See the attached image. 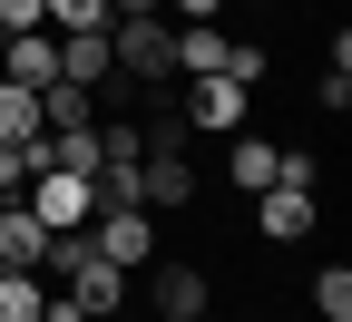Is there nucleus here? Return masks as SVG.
Here are the masks:
<instances>
[{
    "label": "nucleus",
    "mask_w": 352,
    "mask_h": 322,
    "mask_svg": "<svg viewBox=\"0 0 352 322\" xmlns=\"http://www.w3.org/2000/svg\"><path fill=\"white\" fill-rule=\"evenodd\" d=\"M78 127H98V88L50 78V88H39V137H78Z\"/></svg>",
    "instance_id": "obj_9"
},
{
    "label": "nucleus",
    "mask_w": 352,
    "mask_h": 322,
    "mask_svg": "<svg viewBox=\"0 0 352 322\" xmlns=\"http://www.w3.org/2000/svg\"><path fill=\"white\" fill-rule=\"evenodd\" d=\"M215 10H226V0H176V20H215Z\"/></svg>",
    "instance_id": "obj_18"
},
{
    "label": "nucleus",
    "mask_w": 352,
    "mask_h": 322,
    "mask_svg": "<svg viewBox=\"0 0 352 322\" xmlns=\"http://www.w3.org/2000/svg\"><path fill=\"white\" fill-rule=\"evenodd\" d=\"M226 69V30L215 20H176V78H215Z\"/></svg>",
    "instance_id": "obj_12"
},
{
    "label": "nucleus",
    "mask_w": 352,
    "mask_h": 322,
    "mask_svg": "<svg viewBox=\"0 0 352 322\" xmlns=\"http://www.w3.org/2000/svg\"><path fill=\"white\" fill-rule=\"evenodd\" d=\"M88 322H118V312H88Z\"/></svg>",
    "instance_id": "obj_20"
},
{
    "label": "nucleus",
    "mask_w": 352,
    "mask_h": 322,
    "mask_svg": "<svg viewBox=\"0 0 352 322\" xmlns=\"http://www.w3.org/2000/svg\"><path fill=\"white\" fill-rule=\"evenodd\" d=\"M39 254H50V225L10 196V205H0V273H39Z\"/></svg>",
    "instance_id": "obj_11"
},
{
    "label": "nucleus",
    "mask_w": 352,
    "mask_h": 322,
    "mask_svg": "<svg viewBox=\"0 0 352 322\" xmlns=\"http://www.w3.org/2000/svg\"><path fill=\"white\" fill-rule=\"evenodd\" d=\"M147 273V303H157V322H186V312H215V284H206V264H186V254H166V264H138Z\"/></svg>",
    "instance_id": "obj_5"
},
{
    "label": "nucleus",
    "mask_w": 352,
    "mask_h": 322,
    "mask_svg": "<svg viewBox=\"0 0 352 322\" xmlns=\"http://www.w3.org/2000/svg\"><path fill=\"white\" fill-rule=\"evenodd\" d=\"M0 205H10V196H0Z\"/></svg>",
    "instance_id": "obj_23"
},
{
    "label": "nucleus",
    "mask_w": 352,
    "mask_h": 322,
    "mask_svg": "<svg viewBox=\"0 0 352 322\" xmlns=\"http://www.w3.org/2000/svg\"><path fill=\"white\" fill-rule=\"evenodd\" d=\"M254 10H264V0H254Z\"/></svg>",
    "instance_id": "obj_22"
},
{
    "label": "nucleus",
    "mask_w": 352,
    "mask_h": 322,
    "mask_svg": "<svg viewBox=\"0 0 352 322\" xmlns=\"http://www.w3.org/2000/svg\"><path fill=\"white\" fill-rule=\"evenodd\" d=\"M88 244L138 273V264H157V215L147 205H98V215H88Z\"/></svg>",
    "instance_id": "obj_4"
},
{
    "label": "nucleus",
    "mask_w": 352,
    "mask_h": 322,
    "mask_svg": "<svg viewBox=\"0 0 352 322\" xmlns=\"http://www.w3.org/2000/svg\"><path fill=\"white\" fill-rule=\"evenodd\" d=\"M39 303H50L39 273H0V322H39Z\"/></svg>",
    "instance_id": "obj_14"
},
{
    "label": "nucleus",
    "mask_w": 352,
    "mask_h": 322,
    "mask_svg": "<svg viewBox=\"0 0 352 322\" xmlns=\"http://www.w3.org/2000/svg\"><path fill=\"white\" fill-rule=\"evenodd\" d=\"M138 157H147V127L138 117H108L98 127V166H138Z\"/></svg>",
    "instance_id": "obj_15"
},
{
    "label": "nucleus",
    "mask_w": 352,
    "mask_h": 322,
    "mask_svg": "<svg viewBox=\"0 0 352 322\" xmlns=\"http://www.w3.org/2000/svg\"><path fill=\"white\" fill-rule=\"evenodd\" d=\"M118 10H108V0H50V30H108Z\"/></svg>",
    "instance_id": "obj_17"
},
{
    "label": "nucleus",
    "mask_w": 352,
    "mask_h": 322,
    "mask_svg": "<svg viewBox=\"0 0 352 322\" xmlns=\"http://www.w3.org/2000/svg\"><path fill=\"white\" fill-rule=\"evenodd\" d=\"M108 59H118V78H127V88H157V78H176V30H166L157 10L108 20Z\"/></svg>",
    "instance_id": "obj_1"
},
{
    "label": "nucleus",
    "mask_w": 352,
    "mask_h": 322,
    "mask_svg": "<svg viewBox=\"0 0 352 322\" xmlns=\"http://www.w3.org/2000/svg\"><path fill=\"white\" fill-rule=\"evenodd\" d=\"M186 322H215V312H186Z\"/></svg>",
    "instance_id": "obj_21"
},
{
    "label": "nucleus",
    "mask_w": 352,
    "mask_h": 322,
    "mask_svg": "<svg viewBox=\"0 0 352 322\" xmlns=\"http://www.w3.org/2000/svg\"><path fill=\"white\" fill-rule=\"evenodd\" d=\"M245 108H254V88H235V78H186L176 88V117H186L196 137H235Z\"/></svg>",
    "instance_id": "obj_3"
},
{
    "label": "nucleus",
    "mask_w": 352,
    "mask_h": 322,
    "mask_svg": "<svg viewBox=\"0 0 352 322\" xmlns=\"http://www.w3.org/2000/svg\"><path fill=\"white\" fill-rule=\"evenodd\" d=\"M108 10H118V20H138V10H166V0H108Z\"/></svg>",
    "instance_id": "obj_19"
},
{
    "label": "nucleus",
    "mask_w": 352,
    "mask_h": 322,
    "mask_svg": "<svg viewBox=\"0 0 352 322\" xmlns=\"http://www.w3.org/2000/svg\"><path fill=\"white\" fill-rule=\"evenodd\" d=\"M245 205H254V235H264V244H303V235L323 225V196H303V186H264V196H245Z\"/></svg>",
    "instance_id": "obj_6"
},
{
    "label": "nucleus",
    "mask_w": 352,
    "mask_h": 322,
    "mask_svg": "<svg viewBox=\"0 0 352 322\" xmlns=\"http://www.w3.org/2000/svg\"><path fill=\"white\" fill-rule=\"evenodd\" d=\"M0 78L50 88V78H59V30H20V39H0Z\"/></svg>",
    "instance_id": "obj_8"
},
{
    "label": "nucleus",
    "mask_w": 352,
    "mask_h": 322,
    "mask_svg": "<svg viewBox=\"0 0 352 322\" xmlns=\"http://www.w3.org/2000/svg\"><path fill=\"white\" fill-rule=\"evenodd\" d=\"M20 205L50 225V235H78L88 215H98V196H88V176H69V166H39L30 186H20Z\"/></svg>",
    "instance_id": "obj_2"
},
{
    "label": "nucleus",
    "mask_w": 352,
    "mask_h": 322,
    "mask_svg": "<svg viewBox=\"0 0 352 322\" xmlns=\"http://www.w3.org/2000/svg\"><path fill=\"white\" fill-rule=\"evenodd\" d=\"M59 78H78V88H127L118 59H108V30H59Z\"/></svg>",
    "instance_id": "obj_7"
},
{
    "label": "nucleus",
    "mask_w": 352,
    "mask_h": 322,
    "mask_svg": "<svg viewBox=\"0 0 352 322\" xmlns=\"http://www.w3.org/2000/svg\"><path fill=\"white\" fill-rule=\"evenodd\" d=\"M274 166H284V147H274V137H226V186L235 196H264V186H274Z\"/></svg>",
    "instance_id": "obj_10"
},
{
    "label": "nucleus",
    "mask_w": 352,
    "mask_h": 322,
    "mask_svg": "<svg viewBox=\"0 0 352 322\" xmlns=\"http://www.w3.org/2000/svg\"><path fill=\"white\" fill-rule=\"evenodd\" d=\"M20 137H39V88L0 78V147H20Z\"/></svg>",
    "instance_id": "obj_13"
},
{
    "label": "nucleus",
    "mask_w": 352,
    "mask_h": 322,
    "mask_svg": "<svg viewBox=\"0 0 352 322\" xmlns=\"http://www.w3.org/2000/svg\"><path fill=\"white\" fill-rule=\"evenodd\" d=\"M314 312L323 322H352V264H323L314 273Z\"/></svg>",
    "instance_id": "obj_16"
}]
</instances>
